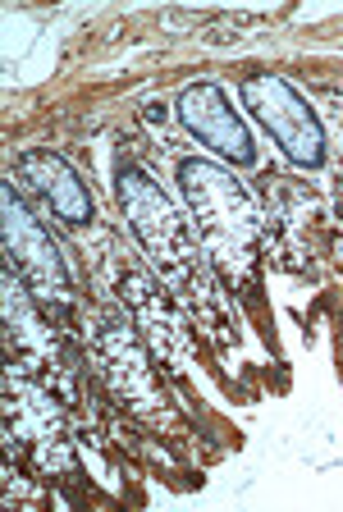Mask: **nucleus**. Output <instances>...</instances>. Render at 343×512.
Returning a JSON list of instances; mask_svg holds the SVG:
<instances>
[{"label":"nucleus","mask_w":343,"mask_h":512,"mask_svg":"<svg viewBox=\"0 0 343 512\" xmlns=\"http://www.w3.org/2000/svg\"><path fill=\"white\" fill-rule=\"evenodd\" d=\"M0 229H5V256H10L14 275L23 279L28 293H37L42 302L74 298V279H69L65 256L42 229V220L19 202L14 183H5V192H0Z\"/></svg>","instance_id":"7ed1b4c3"},{"label":"nucleus","mask_w":343,"mask_h":512,"mask_svg":"<svg viewBox=\"0 0 343 512\" xmlns=\"http://www.w3.org/2000/svg\"><path fill=\"white\" fill-rule=\"evenodd\" d=\"M179 119H183V128H188V133L202 142V147L220 151V156L234 160V165H257V147H252V133H247V124L234 115L229 96L220 92L215 83L183 87V96H179Z\"/></svg>","instance_id":"39448f33"},{"label":"nucleus","mask_w":343,"mask_h":512,"mask_svg":"<svg viewBox=\"0 0 343 512\" xmlns=\"http://www.w3.org/2000/svg\"><path fill=\"white\" fill-rule=\"evenodd\" d=\"M5 421H10V439L37 448V458L51 467V458L60 467H69L65 453V426H60V412L51 407L46 389H28V384H5Z\"/></svg>","instance_id":"0eeeda50"},{"label":"nucleus","mask_w":343,"mask_h":512,"mask_svg":"<svg viewBox=\"0 0 343 512\" xmlns=\"http://www.w3.org/2000/svg\"><path fill=\"white\" fill-rule=\"evenodd\" d=\"M179 188L188 211H193L202 252L229 279H243L257 266V247H261V215L252 206V197L243 192V183L229 170L211 165V160H183Z\"/></svg>","instance_id":"f257e3e1"},{"label":"nucleus","mask_w":343,"mask_h":512,"mask_svg":"<svg viewBox=\"0 0 343 512\" xmlns=\"http://www.w3.org/2000/svg\"><path fill=\"white\" fill-rule=\"evenodd\" d=\"M97 352H101L106 375L115 380V389L129 398L133 407L156 403V375H151L147 357H142V343L129 320H106V325H101V339H97Z\"/></svg>","instance_id":"6e6552de"},{"label":"nucleus","mask_w":343,"mask_h":512,"mask_svg":"<svg viewBox=\"0 0 343 512\" xmlns=\"http://www.w3.org/2000/svg\"><path fill=\"white\" fill-rule=\"evenodd\" d=\"M243 106L266 124V133L279 142V151L302 165V170H321L325 165V128L316 110L293 92L279 74H247L243 78Z\"/></svg>","instance_id":"20e7f679"},{"label":"nucleus","mask_w":343,"mask_h":512,"mask_svg":"<svg viewBox=\"0 0 343 512\" xmlns=\"http://www.w3.org/2000/svg\"><path fill=\"white\" fill-rule=\"evenodd\" d=\"M14 174L28 192L42 197V206L69 229H83L92 224V197H87V183L78 179V170L69 165L60 151L51 147H33L14 160Z\"/></svg>","instance_id":"423d86ee"},{"label":"nucleus","mask_w":343,"mask_h":512,"mask_svg":"<svg viewBox=\"0 0 343 512\" xmlns=\"http://www.w3.org/2000/svg\"><path fill=\"white\" fill-rule=\"evenodd\" d=\"M119 206L129 215L133 238L142 243V252L161 266V275L170 279L179 293L188 298H206V275H202V238L165 197L147 170L138 165H119Z\"/></svg>","instance_id":"f03ea898"}]
</instances>
